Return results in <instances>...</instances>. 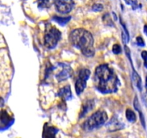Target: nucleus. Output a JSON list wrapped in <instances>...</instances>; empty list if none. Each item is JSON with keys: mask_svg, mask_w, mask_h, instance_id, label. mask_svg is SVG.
Segmentation results:
<instances>
[{"mask_svg": "<svg viewBox=\"0 0 147 138\" xmlns=\"http://www.w3.org/2000/svg\"><path fill=\"white\" fill-rule=\"evenodd\" d=\"M96 87L102 93H114L118 89L119 79L113 68L108 64L98 66L95 71Z\"/></svg>", "mask_w": 147, "mask_h": 138, "instance_id": "1", "label": "nucleus"}, {"mask_svg": "<svg viewBox=\"0 0 147 138\" xmlns=\"http://www.w3.org/2000/svg\"><path fill=\"white\" fill-rule=\"evenodd\" d=\"M69 39L72 45L81 50L85 56L93 57L94 55V40L90 32L83 28L76 29L70 32Z\"/></svg>", "mask_w": 147, "mask_h": 138, "instance_id": "2", "label": "nucleus"}, {"mask_svg": "<svg viewBox=\"0 0 147 138\" xmlns=\"http://www.w3.org/2000/svg\"><path fill=\"white\" fill-rule=\"evenodd\" d=\"M108 119V115L103 110H99L95 112L83 124V128L85 130L90 131L97 129L104 124Z\"/></svg>", "mask_w": 147, "mask_h": 138, "instance_id": "3", "label": "nucleus"}, {"mask_svg": "<svg viewBox=\"0 0 147 138\" xmlns=\"http://www.w3.org/2000/svg\"><path fill=\"white\" fill-rule=\"evenodd\" d=\"M61 37V32L55 26L47 24L45 32V45L49 49L54 48Z\"/></svg>", "mask_w": 147, "mask_h": 138, "instance_id": "4", "label": "nucleus"}, {"mask_svg": "<svg viewBox=\"0 0 147 138\" xmlns=\"http://www.w3.org/2000/svg\"><path fill=\"white\" fill-rule=\"evenodd\" d=\"M90 75V71L87 68H83L79 73L76 82V91L78 95H80L86 87V83Z\"/></svg>", "mask_w": 147, "mask_h": 138, "instance_id": "5", "label": "nucleus"}, {"mask_svg": "<svg viewBox=\"0 0 147 138\" xmlns=\"http://www.w3.org/2000/svg\"><path fill=\"white\" fill-rule=\"evenodd\" d=\"M56 9L61 14H65L71 12L74 6L73 0H53Z\"/></svg>", "mask_w": 147, "mask_h": 138, "instance_id": "6", "label": "nucleus"}, {"mask_svg": "<svg viewBox=\"0 0 147 138\" xmlns=\"http://www.w3.org/2000/svg\"><path fill=\"white\" fill-rule=\"evenodd\" d=\"M62 69L57 75H56V78L58 81H63L68 78L72 74V69L70 66L65 63H60Z\"/></svg>", "mask_w": 147, "mask_h": 138, "instance_id": "7", "label": "nucleus"}, {"mask_svg": "<svg viewBox=\"0 0 147 138\" xmlns=\"http://www.w3.org/2000/svg\"><path fill=\"white\" fill-rule=\"evenodd\" d=\"M57 129L53 126H48L47 124H45L43 130V137H54L57 132Z\"/></svg>", "mask_w": 147, "mask_h": 138, "instance_id": "8", "label": "nucleus"}, {"mask_svg": "<svg viewBox=\"0 0 147 138\" xmlns=\"http://www.w3.org/2000/svg\"><path fill=\"white\" fill-rule=\"evenodd\" d=\"M58 96L63 99L64 101L69 100L72 96L71 89H70V86H65L63 89H60L58 92Z\"/></svg>", "mask_w": 147, "mask_h": 138, "instance_id": "9", "label": "nucleus"}, {"mask_svg": "<svg viewBox=\"0 0 147 138\" xmlns=\"http://www.w3.org/2000/svg\"><path fill=\"white\" fill-rule=\"evenodd\" d=\"M93 106H94V103H93V101H87L83 104V109H82L81 112H80V117L82 118L83 116H84L89 111H90L93 109Z\"/></svg>", "mask_w": 147, "mask_h": 138, "instance_id": "10", "label": "nucleus"}, {"mask_svg": "<svg viewBox=\"0 0 147 138\" xmlns=\"http://www.w3.org/2000/svg\"><path fill=\"white\" fill-rule=\"evenodd\" d=\"M132 78H133L134 82L135 85L137 87V89L139 91L142 90V78L138 74L137 72L135 70V69L133 68V73H132Z\"/></svg>", "mask_w": 147, "mask_h": 138, "instance_id": "11", "label": "nucleus"}, {"mask_svg": "<svg viewBox=\"0 0 147 138\" xmlns=\"http://www.w3.org/2000/svg\"><path fill=\"white\" fill-rule=\"evenodd\" d=\"M126 117L130 122H135L136 121V116L134 112L131 109H127L126 111Z\"/></svg>", "mask_w": 147, "mask_h": 138, "instance_id": "12", "label": "nucleus"}, {"mask_svg": "<svg viewBox=\"0 0 147 138\" xmlns=\"http://www.w3.org/2000/svg\"><path fill=\"white\" fill-rule=\"evenodd\" d=\"M71 19V17H54L53 20L55 21L56 22L58 23L60 25L63 26L67 24Z\"/></svg>", "mask_w": 147, "mask_h": 138, "instance_id": "13", "label": "nucleus"}, {"mask_svg": "<svg viewBox=\"0 0 147 138\" xmlns=\"http://www.w3.org/2000/svg\"><path fill=\"white\" fill-rule=\"evenodd\" d=\"M121 24L122 27H123V30L122 31V40H123V42L124 44H127L129 43V32H128L127 29H126V25L123 24V22H121Z\"/></svg>", "mask_w": 147, "mask_h": 138, "instance_id": "14", "label": "nucleus"}, {"mask_svg": "<svg viewBox=\"0 0 147 138\" xmlns=\"http://www.w3.org/2000/svg\"><path fill=\"white\" fill-rule=\"evenodd\" d=\"M11 121V119L9 116V115L7 114V112L6 111L2 110L1 111V124H7L8 122H9Z\"/></svg>", "mask_w": 147, "mask_h": 138, "instance_id": "15", "label": "nucleus"}, {"mask_svg": "<svg viewBox=\"0 0 147 138\" xmlns=\"http://www.w3.org/2000/svg\"><path fill=\"white\" fill-rule=\"evenodd\" d=\"M125 2L126 3V4L128 5L132 6L134 9H136V8H138V1L137 0H124Z\"/></svg>", "mask_w": 147, "mask_h": 138, "instance_id": "16", "label": "nucleus"}, {"mask_svg": "<svg viewBox=\"0 0 147 138\" xmlns=\"http://www.w3.org/2000/svg\"><path fill=\"white\" fill-rule=\"evenodd\" d=\"M103 9V4H99V3H96L94 4L92 7V10L94 12H101Z\"/></svg>", "mask_w": 147, "mask_h": 138, "instance_id": "17", "label": "nucleus"}, {"mask_svg": "<svg viewBox=\"0 0 147 138\" xmlns=\"http://www.w3.org/2000/svg\"><path fill=\"white\" fill-rule=\"evenodd\" d=\"M103 22H105V24H108V25H113V22H112L110 16H109L108 14H106V15L103 17Z\"/></svg>", "mask_w": 147, "mask_h": 138, "instance_id": "18", "label": "nucleus"}, {"mask_svg": "<svg viewBox=\"0 0 147 138\" xmlns=\"http://www.w3.org/2000/svg\"><path fill=\"white\" fill-rule=\"evenodd\" d=\"M112 50H113V53L114 54H120L121 53V47L119 45L115 44L113 46V48H112Z\"/></svg>", "mask_w": 147, "mask_h": 138, "instance_id": "19", "label": "nucleus"}, {"mask_svg": "<svg viewBox=\"0 0 147 138\" xmlns=\"http://www.w3.org/2000/svg\"><path fill=\"white\" fill-rule=\"evenodd\" d=\"M39 1H40V5L44 7L50 6L53 3V0H39Z\"/></svg>", "mask_w": 147, "mask_h": 138, "instance_id": "20", "label": "nucleus"}, {"mask_svg": "<svg viewBox=\"0 0 147 138\" xmlns=\"http://www.w3.org/2000/svg\"><path fill=\"white\" fill-rule=\"evenodd\" d=\"M136 43H137L138 45L140 46V47H144L145 46L144 40V39L142 38V37H140V36L136 37Z\"/></svg>", "mask_w": 147, "mask_h": 138, "instance_id": "21", "label": "nucleus"}, {"mask_svg": "<svg viewBox=\"0 0 147 138\" xmlns=\"http://www.w3.org/2000/svg\"><path fill=\"white\" fill-rule=\"evenodd\" d=\"M134 107L136 110L139 111V112H142V111H141V106H140V104H139V100H138L136 96L135 97L134 101Z\"/></svg>", "mask_w": 147, "mask_h": 138, "instance_id": "22", "label": "nucleus"}, {"mask_svg": "<svg viewBox=\"0 0 147 138\" xmlns=\"http://www.w3.org/2000/svg\"><path fill=\"white\" fill-rule=\"evenodd\" d=\"M142 57L144 61H147V51L146 50H144L142 52Z\"/></svg>", "mask_w": 147, "mask_h": 138, "instance_id": "23", "label": "nucleus"}, {"mask_svg": "<svg viewBox=\"0 0 147 138\" xmlns=\"http://www.w3.org/2000/svg\"><path fill=\"white\" fill-rule=\"evenodd\" d=\"M144 33L146 34L147 36V24L144 26Z\"/></svg>", "mask_w": 147, "mask_h": 138, "instance_id": "24", "label": "nucleus"}, {"mask_svg": "<svg viewBox=\"0 0 147 138\" xmlns=\"http://www.w3.org/2000/svg\"><path fill=\"white\" fill-rule=\"evenodd\" d=\"M144 66L147 68V61H145V63H144Z\"/></svg>", "mask_w": 147, "mask_h": 138, "instance_id": "25", "label": "nucleus"}, {"mask_svg": "<svg viewBox=\"0 0 147 138\" xmlns=\"http://www.w3.org/2000/svg\"><path fill=\"white\" fill-rule=\"evenodd\" d=\"M146 88L147 89V76L146 78Z\"/></svg>", "mask_w": 147, "mask_h": 138, "instance_id": "26", "label": "nucleus"}]
</instances>
